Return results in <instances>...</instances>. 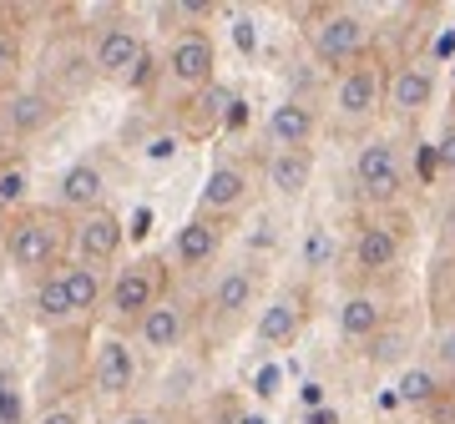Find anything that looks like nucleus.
<instances>
[{
	"mask_svg": "<svg viewBox=\"0 0 455 424\" xmlns=\"http://www.w3.org/2000/svg\"><path fill=\"white\" fill-rule=\"evenodd\" d=\"M66 243H71V232H66V223L56 212H26V217H16L5 228V258L20 273H46V268H56Z\"/></svg>",
	"mask_w": 455,
	"mask_h": 424,
	"instance_id": "obj_1",
	"label": "nucleus"
},
{
	"mask_svg": "<svg viewBox=\"0 0 455 424\" xmlns=\"http://www.w3.org/2000/svg\"><path fill=\"white\" fill-rule=\"evenodd\" d=\"M379 112H385V66L374 56H359L334 82V122L339 131H364Z\"/></svg>",
	"mask_w": 455,
	"mask_h": 424,
	"instance_id": "obj_2",
	"label": "nucleus"
},
{
	"mask_svg": "<svg viewBox=\"0 0 455 424\" xmlns=\"http://www.w3.org/2000/svg\"><path fill=\"white\" fill-rule=\"evenodd\" d=\"M163 283H167V263L163 258H132L127 268H116L112 288H107V309H112L116 324H137L157 298H163Z\"/></svg>",
	"mask_w": 455,
	"mask_h": 424,
	"instance_id": "obj_3",
	"label": "nucleus"
},
{
	"mask_svg": "<svg viewBox=\"0 0 455 424\" xmlns=\"http://www.w3.org/2000/svg\"><path fill=\"white\" fill-rule=\"evenodd\" d=\"M355 192L370 202V208H390L395 197L405 192V162H400V147L395 142H364L355 152Z\"/></svg>",
	"mask_w": 455,
	"mask_h": 424,
	"instance_id": "obj_4",
	"label": "nucleus"
},
{
	"mask_svg": "<svg viewBox=\"0 0 455 424\" xmlns=\"http://www.w3.org/2000/svg\"><path fill=\"white\" fill-rule=\"evenodd\" d=\"M370 46V20L359 11H324L309 26V51L324 66H355Z\"/></svg>",
	"mask_w": 455,
	"mask_h": 424,
	"instance_id": "obj_5",
	"label": "nucleus"
},
{
	"mask_svg": "<svg viewBox=\"0 0 455 424\" xmlns=\"http://www.w3.org/2000/svg\"><path fill=\"white\" fill-rule=\"evenodd\" d=\"M259 268L253 263H238V268H223L218 283L208 294V318L218 328H238L248 318V309H259Z\"/></svg>",
	"mask_w": 455,
	"mask_h": 424,
	"instance_id": "obj_6",
	"label": "nucleus"
},
{
	"mask_svg": "<svg viewBox=\"0 0 455 424\" xmlns=\"http://www.w3.org/2000/svg\"><path fill=\"white\" fill-rule=\"evenodd\" d=\"M167 82L182 86V91H197V86H212V71H218V51H212L208 31H178L172 46H167Z\"/></svg>",
	"mask_w": 455,
	"mask_h": 424,
	"instance_id": "obj_7",
	"label": "nucleus"
},
{
	"mask_svg": "<svg viewBox=\"0 0 455 424\" xmlns=\"http://www.w3.org/2000/svg\"><path fill=\"white\" fill-rule=\"evenodd\" d=\"M349 258H355L359 273H395L400 268V258H405V232H400V223H385V217H370L364 228L355 232V243H349Z\"/></svg>",
	"mask_w": 455,
	"mask_h": 424,
	"instance_id": "obj_8",
	"label": "nucleus"
},
{
	"mask_svg": "<svg viewBox=\"0 0 455 424\" xmlns=\"http://www.w3.org/2000/svg\"><path fill=\"white\" fill-rule=\"evenodd\" d=\"M304 318H309V294L304 288H283L278 298H268L253 318V339L263 349H289L299 334H304Z\"/></svg>",
	"mask_w": 455,
	"mask_h": 424,
	"instance_id": "obj_9",
	"label": "nucleus"
},
{
	"mask_svg": "<svg viewBox=\"0 0 455 424\" xmlns=\"http://www.w3.org/2000/svg\"><path fill=\"white\" fill-rule=\"evenodd\" d=\"M122 217H116L112 208H97V212H82L76 217V228H71V247H76V263L82 268H97L101 263H112L116 253H122Z\"/></svg>",
	"mask_w": 455,
	"mask_h": 424,
	"instance_id": "obj_10",
	"label": "nucleus"
},
{
	"mask_svg": "<svg viewBox=\"0 0 455 424\" xmlns=\"http://www.w3.org/2000/svg\"><path fill=\"white\" fill-rule=\"evenodd\" d=\"M435 71L420 61H405L395 66V71H385V106H395L400 116H425L430 106H435Z\"/></svg>",
	"mask_w": 455,
	"mask_h": 424,
	"instance_id": "obj_11",
	"label": "nucleus"
},
{
	"mask_svg": "<svg viewBox=\"0 0 455 424\" xmlns=\"http://www.w3.org/2000/svg\"><path fill=\"white\" fill-rule=\"evenodd\" d=\"M92 384H97L101 399H127L137 389V354H132L127 339H101L97 359H92Z\"/></svg>",
	"mask_w": 455,
	"mask_h": 424,
	"instance_id": "obj_12",
	"label": "nucleus"
},
{
	"mask_svg": "<svg viewBox=\"0 0 455 424\" xmlns=\"http://www.w3.org/2000/svg\"><path fill=\"white\" fill-rule=\"evenodd\" d=\"M147 56V41L132 26H107V31L97 35V51H92V71L97 76H107V82H127L132 71H137V61Z\"/></svg>",
	"mask_w": 455,
	"mask_h": 424,
	"instance_id": "obj_13",
	"label": "nucleus"
},
{
	"mask_svg": "<svg viewBox=\"0 0 455 424\" xmlns=\"http://www.w3.org/2000/svg\"><path fill=\"white\" fill-rule=\"evenodd\" d=\"M248 192H253V182H248L243 167L238 162H218L208 172V182H203V192H197V212L212 217V223H223V217H233V212L248 202Z\"/></svg>",
	"mask_w": 455,
	"mask_h": 424,
	"instance_id": "obj_14",
	"label": "nucleus"
},
{
	"mask_svg": "<svg viewBox=\"0 0 455 424\" xmlns=\"http://www.w3.org/2000/svg\"><path fill=\"white\" fill-rule=\"evenodd\" d=\"M223 253V223H212V217H188L172 238V263H178L182 273H197V268H208L212 258Z\"/></svg>",
	"mask_w": 455,
	"mask_h": 424,
	"instance_id": "obj_15",
	"label": "nucleus"
},
{
	"mask_svg": "<svg viewBox=\"0 0 455 424\" xmlns=\"http://www.w3.org/2000/svg\"><path fill=\"white\" fill-rule=\"evenodd\" d=\"M319 137V116H314L309 101H278L268 112V142L274 152H309V142Z\"/></svg>",
	"mask_w": 455,
	"mask_h": 424,
	"instance_id": "obj_16",
	"label": "nucleus"
},
{
	"mask_svg": "<svg viewBox=\"0 0 455 424\" xmlns=\"http://www.w3.org/2000/svg\"><path fill=\"white\" fill-rule=\"evenodd\" d=\"M137 339H142V349H152V354H172V349L188 339V309H182L178 298H157V303L137 318Z\"/></svg>",
	"mask_w": 455,
	"mask_h": 424,
	"instance_id": "obj_17",
	"label": "nucleus"
},
{
	"mask_svg": "<svg viewBox=\"0 0 455 424\" xmlns=\"http://www.w3.org/2000/svg\"><path fill=\"white\" fill-rule=\"evenodd\" d=\"M51 116H56L51 91H11L0 101V131L5 137H36L41 127H51Z\"/></svg>",
	"mask_w": 455,
	"mask_h": 424,
	"instance_id": "obj_18",
	"label": "nucleus"
},
{
	"mask_svg": "<svg viewBox=\"0 0 455 424\" xmlns=\"http://www.w3.org/2000/svg\"><path fill=\"white\" fill-rule=\"evenodd\" d=\"M101 197H107V177H101L97 162H71L56 182V202L71 212H97Z\"/></svg>",
	"mask_w": 455,
	"mask_h": 424,
	"instance_id": "obj_19",
	"label": "nucleus"
},
{
	"mask_svg": "<svg viewBox=\"0 0 455 424\" xmlns=\"http://www.w3.org/2000/svg\"><path fill=\"white\" fill-rule=\"evenodd\" d=\"M263 177L274 187L278 197H304L314 187V152H268L263 162Z\"/></svg>",
	"mask_w": 455,
	"mask_h": 424,
	"instance_id": "obj_20",
	"label": "nucleus"
},
{
	"mask_svg": "<svg viewBox=\"0 0 455 424\" xmlns=\"http://www.w3.org/2000/svg\"><path fill=\"white\" fill-rule=\"evenodd\" d=\"M339 334L349 343H370L374 334H385V303L374 294H349L339 303Z\"/></svg>",
	"mask_w": 455,
	"mask_h": 424,
	"instance_id": "obj_21",
	"label": "nucleus"
},
{
	"mask_svg": "<svg viewBox=\"0 0 455 424\" xmlns=\"http://www.w3.org/2000/svg\"><path fill=\"white\" fill-rule=\"evenodd\" d=\"M61 283H66V303H71V318H86V313L97 309L107 288H101V273L97 268H61Z\"/></svg>",
	"mask_w": 455,
	"mask_h": 424,
	"instance_id": "obj_22",
	"label": "nucleus"
},
{
	"mask_svg": "<svg viewBox=\"0 0 455 424\" xmlns=\"http://www.w3.org/2000/svg\"><path fill=\"white\" fill-rule=\"evenodd\" d=\"M31 309H36V324H71V303H66V283L61 273H41V283H36V294H31Z\"/></svg>",
	"mask_w": 455,
	"mask_h": 424,
	"instance_id": "obj_23",
	"label": "nucleus"
},
{
	"mask_svg": "<svg viewBox=\"0 0 455 424\" xmlns=\"http://www.w3.org/2000/svg\"><path fill=\"white\" fill-rule=\"evenodd\" d=\"M31 192V167L20 157H0V212H16Z\"/></svg>",
	"mask_w": 455,
	"mask_h": 424,
	"instance_id": "obj_24",
	"label": "nucleus"
},
{
	"mask_svg": "<svg viewBox=\"0 0 455 424\" xmlns=\"http://www.w3.org/2000/svg\"><path fill=\"white\" fill-rule=\"evenodd\" d=\"M334 258H339L334 232H329V228H309V238H304V268H309V273H324V268H334Z\"/></svg>",
	"mask_w": 455,
	"mask_h": 424,
	"instance_id": "obj_25",
	"label": "nucleus"
},
{
	"mask_svg": "<svg viewBox=\"0 0 455 424\" xmlns=\"http://www.w3.org/2000/svg\"><path fill=\"white\" fill-rule=\"evenodd\" d=\"M440 394V384H435V374H425V369H410L405 379H400V399L405 404H430Z\"/></svg>",
	"mask_w": 455,
	"mask_h": 424,
	"instance_id": "obj_26",
	"label": "nucleus"
},
{
	"mask_svg": "<svg viewBox=\"0 0 455 424\" xmlns=\"http://www.w3.org/2000/svg\"><path fill=\"white\" fill-rule=\"evenodd\" d=\"M16 71H20V35L11 26H0V86L16 82Z\"/></svg>",
	"mask_w": 455,
	"mask_h": 424,
	"instance_id": "obj_27",
	"label": "nucleus"
},
{
	"mask_svg": "<svg viewBox=\"0 0 455 424\" xmlns=\"http://www.w3.org/2000/svg\"><path fill=\"white\" fill-rule=\"evenodd\" d=\"M0 424H20V394L11 374H0Z\"/></svg>",
	"mask_w": 455,
	"mask_h": 424,
	"instance_id": "obj_28",
	"label": "nucleus"
},
{
	"mask_svg": "<svg viewBox=\"0 0 455 424\" xmlns=\"http://www.w3.org/2000/svg\"><path fill=\"white\" fill-rule=\"evenodd\" d=\"M435 162H440V172H451V177H455V127L440 131V142H435Z\"/></svg>",
	"mask_w": 455,
	"mask_h": 424,
	"instance_id": "obj_29",
	"label": "nucleus"
},
{
	"mask_svg": "<svg viewBox=\"0 0 455 424\" xmlns=\"http://www.w3.org/2000/svg\"><path fill=\"white\" fill-rule=\"evenodd\" d=\"M36 424H82V409L76 404H56V409H46Z\"/></svg>",
	"mask_w": 455,
	"mask_h": 424,
	"instance_id": "obj_30",
	"label": "nucleus"
},
{
	"mask_svg": "<svg viewBox=\"0 0 455 424\" xmlns=\"http://www.w3.org/2000/svg\"><path fill=\"white\" fill-rule=\"evenodd\" d=\"M309 424H339V414H334V409H314Z\"/></svg>",
	"mask_w": 455,
	"mask_h": 424,
	"instance_id": "obj_31",
	"label": "nucleus"
},
{
	"mask_svg": "<svg viewBox=\"0 0 455 424\" xmlns=\"http://www.w3.org/2000/svg\"><path fill=\"white\" fill-rule=\"evenodd\" d=\"M116 424H163V420H157V414H122Z\"/></svg>",
	"mask_w": 455,
	"mask_h": 424,
	"instance_id": "obj_32",
	"label": "nucleus"
},
{
	"mask_svg": "<svg viewBox=\"0 0 455 424\" xmlns=\"http://www.w3.org/2000/svg\"><path fill=\"white\" fill-rule=\"evenodd\" d=\"M440 359L451 364V374H455V343H445V349H440Z\"/></svg>",
	"mask_w": 455,
	"mask_h": 424,
	"instance_id": "obj_33",
	"label": "nucleus"
},
{
	"mask_svg": "<svg viewBox=\"0 0 455 424\" xmlns=\"http://www.w3.org/2000/svg\"><path fill=\"white\" fill-rule=\"evenodd\" d=\"M451 97H455V61H451Z\"/></svg>",
	"mask_w": 455,
	"mask_h": 424,
	"instance_id": "obj_34",
	"label": "nucleus"
}]
</instances>
